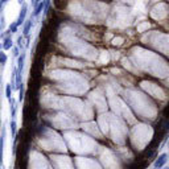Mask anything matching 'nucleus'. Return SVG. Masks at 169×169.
Returning <instances> with one entry per match:
<instances>
[{
    "label": "nucleus",
    "instance_id": "obj_1",
    "mask_svg": "<svg viewBox=\"0 0 169 169\" xmlns=\"http://www.w3.org/2000/svg\"><path fill=\"white\" fill-rule=\"evenodd\" d=\"M167 162V153H162L159 156V159L155 161V169H161Z\"/></svg>",
    "mask_w": 169,
    "mask_h": 169
},
{
    "label": "nucleus",
    "instance_id": "obj_2",
    "mask_svg": "<svg viewBox=\"0 0 169 169\" xmlns=\"http://www.w3.org/2000/svg\"><path fill=\"white\" fill-rule=\"evenodd\" d=\"M20 11H21V12H20V15H19L17 21H16V25H17V27H20L22 22H24V20H25V15H27V5H22Z\"/></svg>",
    "mask_w": 169,
    "mask_h": 169
},
{
    "label": "nucleus",
    "instance_id": "obj_3",
    "mask_svg": "<svg viewBox=\"0 0 169 169\" xmlns=\"http://www.w3.org/2000/svg\"><path fill=\"white\" fill-rule=\"evenodd\" d=\"M46 3H48V0H40V1H38V4L35 7V12H33V15L37 16L38 13L44 9V7H45V4H46Z\"/></svg>",
    "mask_w": 169,
    "mask_h": 169
},
{
    "label": "nucleus",
    "instance_id": "obj_4",
    "mask_svg": "<svg viewBox=\"0 0 169 169\" xmlns=\"http://www.w3.org/2000/svg\"><path fill=\"white\" fill-rule=\"evenodd\" d=\"M4 136H5V128H3L1 137H0V161L3 159V143H4Z\"/></svg>",
    "mask_w": 169,
    "mask_h": 169
},
{
    "label": "nucleus",
    "instance_id": "obj_5",
    "mask_svg": "<svg viewBox=\"0 0 169 169\" xmlns=\"http://www.w3.org/2000/svg\"><path fill=\"white\" fill-rule=\"evenodd\" d=\"M3 48H4V50H8L12 48V38L11 37H7L4 40V44H3Z\"/></svg>",
    "mask_w": 169,
    "mask_h": 169
},
{
    "label": "nucleus",
    "instance_id": "obj_6",
    "mask_svg": "<svg viewBox=\"0 0 169 169\" xmlns=\"http://www.w3.org/2000/svg\"><path fill=\"white\" fill-rule=\"evenodd\" d=\"M5 97L9 99V98H12V90H11V84H7V87H5Z\"/></svg>",
    "mask_w": 169,
    "mask_h": 169
},
{
    "label": "nucleus",
    "instance_id": "obj_7",
    "mask_svg": "<svg viewBox=\"0 0 169 169\" xmlns=\"http://www.w3.org/2000/svg\"><path fill=\"white\" fill-rule=\"evenodd\" d=\"M30 27H32V21H27V24H25V27H24V35H28L29 33V29H30Z\"/></svg>",
    "mask_w": 169,
    "mask_h": 169
},
{
    "label": "nucleus",
    "instance_id": "obj_8",
    "mask_svg": "<svg viewBox=\"0 0 169 169\" xmlns=\"http://www.w3.org/2000/svg\"><path fill=\"white\" fill-rule=\"evenodd\" d=\"M5 62H7V56H5V53L1 50V52H0V64L4 65Z\"/></svg>",
    "mask_w": 169,
    "mask_h": 169
},
{
    "label": "nucleus",
    "instance_id": "obj_9",
    "mask_svg": "<svg viewBox=\"0 0 169 169\" xmlns=\"http://www.w3.org/2000/svg\"><path fill=\"white\" fill-rule=\"evenodd\" d=\"M11 131H12V136L16 137V122L15 120L11 122Z\"/></svg>",
    "mask_w": 169,
    "mask_h": 169
},
{
    "label": "nucleus",
    "instance_id": "obj_10",
    "mask_svg": "<svg viewBox=\"0 0 169 169\" xmlns=\"http://www.w3.org/2000/svg\"><path fill=\"white\" fill-rule=\"evenodd\" d=\"M17 28H19V27L16 25V22H12V24L9 25V32H11V33H15L16 30H17Z\"/></svg>",
    "mask_w": 169,
    "mask_h": 169
},
{
    "label": "nucleus",
    "instance_id": "obj_11",
    "mask_svg": "<svg viewBox=\"0 0 169 169\" xmlns=\"http://www.w3.org/2000/svg\"><path fill=\"white\" fill-rule=\"evenodd\" d=\"M7 1H9V0H0V7H3V4L7 3Z\"/></svg>",
    "mask_w": 169,
    "mask_h": 169
},
{
    "label": "nucleus",
    "instance_id": "obj_12",
    "mask_svg": "<svg viewBox=\"0 0 169 169\" xmlns=\"http://www.w3.org/2000/svg\"><path fill=\"white\" fill-rule=\"evenodd\" d=\"M22 1H24V0H20V3H22Z\"/></svg>",
    "mask_w": 169,
    "mask_h": 169
}]
</instances>
